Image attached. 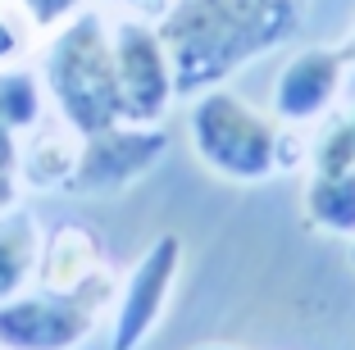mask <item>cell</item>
Returning a JSON list of instances; mask_svg holds the SVG:
<instances>
[{
    "mask_svg": "<svg viewBox=\"0 0 355 350\" xmlns=\"http://www.w3.org/2000/svg\"><path fill=\"white\" fill-rule=\"evenodd\" d=\"M46 82L60 100L64 119L83 137H96L105 128L128 123L123 91L114 73V51L101 14H83L60 32L46 51Z\"/></svg>",
    "mask_w": 355,
    "mask_h": 350,
    "instance_id": "obj_2",
    "label": "cell"
},
{
    "mask_svg": "<svg viewBox=\"0 0 355 350\" xmlns=\"http://www.w3.org/2000/svg\"><path fill=\"white\" fill-rule=\"evenodd\" d=\"M37 259H42L37 223L28 214H5L0 218V305L23 291V282L37 268Z\"/></svg>",
    "mask_w": 355,
    "mask_h": 350,
    "instance_id": "obj_9",
    "label": "cell"
},
{
    "mask_svg": "<svg viewBox=\"0 0 355 350\" xmlns=\"http://www.w3.org/2000/svg\"><path fill=\"white\" fill-rule=\"evenodd\" d=\"M69 168H73V150H69L60 137H46V141L37 146V155L28 159V173L37 177V182H51V177H69Z\"/></svg>",
    "mask_w": 355,
    "mask_h": 350,
    "instance_id": "obj_12",
    "label": "cell"
},
{
    "mask_svg": "<svg viewBox=\"0 0 355 350\" xmlns=\"http://www.w3.org/2000/svg\"><path fill=\"white\" fill-rule=\"evenodd\" d=\"M164 155V132L146 123L128 128H105V132L87 137L78 150V164L69 173V191H119L132 177H141L150 164Z\"/></svg>",
    "mask_w": 355,
    "mask_h": 350,
    "instance_id": "obj_6",
    "label": "cell"
},
{
    "mask_svg": "<svg viewBox=\"0 0 355 350\" xmlns=\"http://www.w3.org/2000/svg\"><path fill=\"white\" fill-rule=\"evenodd\" d=\"M42 114V91L32 73H0V128H28Z\"/></svg>",
    "mask_w": 355,
    "mask_h": 350,
    "instance_id": "obj_11",
    "label": "cell"
},
{
    "mask_svg": "<svg viewBox=\"0 0 355 350\" xmlns=\"http://www.w3.org/2000/svg\"><path fill=\"white\" fill-rule=\"evenodd\" d=\"M191 141L196 155L228 182H264L278 173V141L269 119L228 91H209L191 110Z\"/></svg>",
    "mask_w": 355,
    "mask_h": 350,
    "instance_id": "obj_3",
    "label": "cell"
},
{
    "mask_svg": "<svg viewBox=\"0 0 355 350\" xmlns=\"http://www.w3.org/2000/svg\"><path fill=\"white\" fill-rule=\"evenodd\" d=\"M196 350H237V346H196Z\"/></svg>",
    "mask_w": 355,
    "mask_h": 350,
    "instance_id": "obj_15",
    "label": "cell"
},
{
    "mask_svg": "<svg viewBox=\"0 0 355 350\" xmlns=\"http://www.w3.org/2000/svg\"><path fill=\"white\" fill-rule=\"evenodd\" d=\"M110 51H114V73L119 91H123V114L128 123H150L159 119L173 96V69L159 32L137 19H119L110 32Z\"/></svg>",
    "mask_w": 355,
    "mask_h": 350,
    "instance_id": "obj_5",
    "label": "cell"
},
{
    "mask_svg": "<svg viewBox=\"0 0 355 350\" xmlns=\"http://www.w3.org/2000/svg\"><path fill=\"white\" fill-rule=\"evenodd\" d=\"M310 214L328 232H355V164L319 173L310 186Z\"/></svg>",
    "mask_w": 355,
    "mask_h": 350,
    "instance_id": "obj_10",
    "label": "cell"
},
{
    "mask_svg": "<svg viewBox=\"0 0 355 350\" xmlns=\"http://www.w3.org/2000/svg\"><path fill=\"white\" fill-rule=\"evenodd\" d=\"M178 264H182V241L159 237L146 250V259L128 273L123 296H119V314H114V350H137L155 332L159 314L168 309V296H173Z\"/></svg>",
    "mask_w": 355,
    "mask_h": 350,
    "instance_id": "obj_7",
    "label": "cell"
},
{
    "mask_svg": "<svg viewBox=\"0 0 355 350\" xmlns=\"http://www.w3.org/2000/svg\"><path fill=\"white\" fill-rule=\"evenodd\" d=\"M10 164H14L10 128H0V205H10V196H14V186H10Z\"/></svg>",
    "mask_w": 355,
    "mask_h": 350,
    "instance_id": "obj_14",
    "label": "cell"
},
{
    "mask_svg": "<svg viewBox=\"0 0 355 350\" xmlns=\"http://www.w3.org/2000/svg\"><path fill=\"white\" fill-rule=\"evenodd\" d=\"M342 73H346L342 51H324V46L301 51L278 73V82H273V110H278V119H287V123H310V119H319V114L337 100Z\"/></svg>",
    "mask_w": 355,
    "mask_h": 350,
    "instance_id": "obj_8",
    "label": "cell"
},
{
    "mask_svg": "<svg viewBox=\"0 0 355 350\" xmlns=\"http://www.w3.org/2000/svg\"><path fill=\"white\" fill-rule=\"evenodd\" d=\"M105 291H110V278L101 273L78 291L5 300L0 305V350H73L92 332Z\"/></svg>",
    "mask_w": 355,
    "mask_h": 350,
    "instance_id": "obj_4",
    "label": "cell"
},
{
    "mask_svg": "<svg viewBox=\"0 0 355 350\" xmlns=\"http://www.w3.org/2000/svg\"><path fill=\"white\" fill-rule=\"evenodd\" d=\"M23 5L32 10V19H37V23H55L69 5H78V0H23ZM128 5H141V0H128Z\"/></svg>",
    "mask_w": 355,
    "mask_h": 350,
    "instance_id": "obj_13",
    "label": "cell"
},
{
    "mask_svg": "<svg viewBox=\"0 0 355 350\" xmlns=\"http://www.w3.org/2000/svg\"><path fill=\"white\" fill-rule=\"evenodd\" d=\"M301 10L305 0H178L159 28L173 91L209 87L246 55L269 51L296 28Z\"/></svg>",
    "mask_w": 355,
    "mask_h": 350,
    "instance_id": "obj_1",
    "label": "cell"
}]
</instances>
